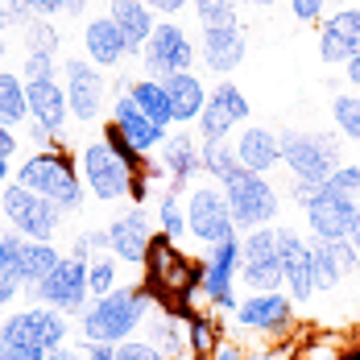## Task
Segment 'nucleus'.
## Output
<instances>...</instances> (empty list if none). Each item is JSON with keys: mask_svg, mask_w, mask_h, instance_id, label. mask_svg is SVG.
<instances>
[{"mask_svg": "<svg viewBox=\"0 0 360 360\" xmlns=\"http://www.w3.org/2000/svg\"><path fill=\"white\" fill-rule=\"evenodd\" d=\"M153 240H158V219L149 216L145 207H137V203L108 224V252L120 265H137L141 269Z\"/></svg>", "mask_w": 360, "mask_h": 360, "instance_id": "a211bd4d", "label": "nucleus"}, {"mask_svg": "<svg viewBox=\"0 0 360 360\" xmlns=\"http://www.w3.org/2000/svg\"><path fill=\"white\" fill-rule=\"evenodd\" d=\"M158 236H166V240H186V195L179 191H170V186H162L158 191Z\"/></svg>", "mask_w": 360, "mask_h": 360, "instance_id": "473e14b6", "label": "nucleus"}, {"mask_svg": "<svg viewBox=\"0 0 360 360\" xmlns=\"http://www.w3.org/2000/svg\"><path fill=\"white\" fill-rule=\"evenodd\" d=\"M352 245L360 249V216H356V228H352Z\"/></svg>", "mask_w": 360, "mask_h": 360, "instance_id": "680f3d73", "label": "nucleus"}, {"mask_svg": "<svg viewBox=\"0 0 360 360\" xmlns=\"http://www.w3.org/2000/svg\"><path fill=\"white\" fill-rule=\"evenodd\" d=\"M83 58L87 63H96L100 71H120L124 67V58H129V41L124 34L112 25V17H91L87 25H83Z\"/></svg>", "mask_w": 360, "mask_h": 360, "instance_id": "a878e982", "label": "nucleus"}, {"mask_svg": "<svg viewBox=\"0 0 360 360\" xmlns=\"http://www.w3.org/2000/svg\"><path fill=\"white\" fill-rule=\"evenodd\" d=\"M232 149H236V162L249 170V174H274L282 166V137L265 124H245L236 137H232Z\"/></svg>", "mask_w": 360, "mask_h": 360, "instance_id": "393cba45", "label": "nucleus"}, {"mask_svg": "<svg viewBox=\"0 0 360 360\" xmlns=\"http://www.w3.org/2000/svg\"><path fill=\"white\" fill-rule=\"evenodd\" d=\"M199 162H203V179L216 182V186H228V182L245 170L236 162L232 141H199Z\"/></svg>", "mask_w": 360, "mask_h": 360, "instance_id": "2f4dec72", "label": "nucleus"}, {"mask_svg": "<svg viewBox=\"0 0 360 360\" xmlns=\"http://www.w3.org/2000/svg\"><path fill=\"white\" fill-rule=\"evenodd\" d=\"M236 327L257 335L261 344L269 340H286L290 323H294V298L286 290H269V294H245L240 307H236Z\"/></svg>", "mask_w": 360, "mask_h": 360, "instance_id": "ddd939ff", "label": "nucleus"}, {"mask_svg": "<svg viewBox=\"0 0 360 360\" xmlns=\"http://www.w3.org/2000/svg\"><path fill=\"white\" fill-rule=\"evenodd\" d=\"M360 54V8L344 4L335 13H327L319 21V58L335 63V67H348Z\"/></svg>", "mask_w": 360, "mask_h": 360, "instance_id": "5701e85b", "label": "nucleus"}, {"mask_svg": "<svg viewBox=\"0 0 360 360\" xmlns=\"http://www.w3.org/2000/svg\"><path fill=\"white\" fill-rule=\"evenodd\" d=\"M0 360H46V352H37V348H0Z\"/></svg>", "mask_w": 360, "mask_h": 360, "instance_id": "864d4df0", "label": "nucleus"}, {"mask_svg": "<svg viewBox=\"0 0 360 360\" xmlns=\"http://www.w3.org/2000/svg\"><path fill=\"white\" fill-rule=\"evenodd\" d=\"M0 236H4V216H0Z\"/></svg>", "mask_w": 360, "mask_h": 360, "instance_id": "e2e57ef3", "label": "nucleus"}, {"mask_svg": "<svg viewBox=\"0 0 360 360\" xmlns=\"http://www.w3.org/2000/svg\"><path fill=\"white\" fill-rule=\"evenodd\" d=\"M207 360H249V352L240 348V340H224V335H219V344L212 348Z\"/></svg>", "mask_w": 360, "mask_h": 360, "instance_id": "09e8293b", "label": "nucleus"}, {"mask_svg": "<svg viewBox=\"0 0 360 360\" xmlns=\"http://www.w3.org/2000/svg\"><path fill=\"white\" fill-rule=\"evenodd\" d=\"M30 120V108H25V79L17 71H0V124L17 129Z\"/></svg>", "mask_w": 360, "mask_h": 360, "instance_id": "72a5a7b5", "label": "nucleus"}, {"mask_svg": "<svg viewBox=\"0 0 360 360\" xmlns=\"http://www.w3.org/2000/svg\"><path fill=\"white\" fill-rule=\"evenodd\" d=\"M100 252H108V228H83L71 240V252H67V257L91 261V257H100Z\"/></svg>", "mask_w": 360, "mask_h": 360, "instance_id": "a19ab883", "label": "nucleus"}, {"mask_svg": "<svg viewBox=\"0 0 360 360\" xmlns=\"http://www.w3.org/2000/svg\"><path fill=\"white\" fill-rule=\"evenodd\" d=\"M236 278H240V236L219 240L203 257V282H199V302L216 315H236Z\"/></svg>", "mask_w": 360, "mask_h": 360, "instance_id": "9b49d317", "label": "nucleus"}, {"mask_svg": "<svg viewBox=\"0 0 360 360\" xmlns=\"http://www.w3.org/2000/svg\"><path fill=\"white\" fill-rule=\"evenodd\" d=\"M158 166L166 174V186L186 195L195 182L203 179V162H199V133H186V129H174L166 141H162V153H158Z\"/></svg>", "mask_w": 360, "mask_h": 360, "instance_id": "412c9836", "label": "nucleus"}, {"mask_svg": "<svg viewBox=\"0 0 360 360\" xmlns=\"http://www.w3.org/2000/svg\"><path fill=\"white\" fill-rule=\"evenodd\" d=\"M311 257H315V294H335V290L348 282L323 240H311Z\"/></svg>", "mask_w": 360, "mask_h": 360, "instance_id": "c9c22d12", "label": "nucleus"}, {"mask_svg": "<svg viewBox=\"0 0 360 360\" xmlns=\"http://www.w3.org/2000/svg\"><path fill=\"white\" fill-rule=\"evenodd\" d=\"M108 17H112V25L124 34V41H129V58L141 54L149 34L158 30V17H153V8L145 0H108Z\"/></svg>", "mask_w": 360, "mask_h": 360, "instance_id": "bb28decb", "label": "nucleus"}, {"mask_svg": "<svg viewBox=\"0 0 360 360\" xmlns=\"http://www.w3.org/2000/svg\"><path fill=\"white\" fill-rule=\"evenodd\" d=\"M30 298L41 307H54L63 311L67 319H79L87 307H91V290H87V261L79 257H63V265L41 282L37 290H30Z\"/></svg>", "mask_w": 360, "mask_h": 360, "instance_id": "dca6fc26", "label": "nucleus"}, {"mask_svg": "<svg viewBox=\"0 0 360 360\" xmlns=\"http://www.w3.org/2000/svg\"><path fill=\"white\" fill-rule=\"evenodd\" d=\"M87 13V0H63V17H83Z\"/></svg>", "mask_w": 360, "mask_h": 360, "instance_id": "4d7b16f0", "label": "nucleus"}, {"mask_svg": "<svg viewBox=\"0 0 360 360\" xmlns=\"http://www.w3.org/2000/svg\"><path fill=\"white\" fill-rule=\"evenodd\" d=\"M186 236H195V245H203V249H216L219 240L240 236L232 224V212H228L224 186L199 179L186 191Z\"/></svg>", "mask_w": 360, "mask_h": 360, "instance_id": "1a4fd4ad", "label": "nucleus"}, {"mask_svg": "<svg viewBox=\"0 0 360 360\" xmlns=\"http://www.w3.org/2000/svg\"><path fill=\"white\" fill-rule=\"evenodd\" d=\"M294 344H290V335L286 340H269V344H261L257 352H249V360H294Z\"/></svg>", "mask_w": 360, "mask_h": 360, "instance_id": "49530a36", "label": "nucleus"}, {"mask_svg": "<svg viewBox=\"0 0 360 360\" xmlns=\"http://www.w3.org/2000/svg\"><path fill=\"white\" fill-rule=\"evenodd\" d=\"M25 108H30V124H37L58 149H67V124H71V108H67V91L63 79H46V83H25Z\"/></svg>", "mask_w": 360, "mask_h": 360, "instance_id": "aec40b11", "label": "nucleus"}, {"mask_svg": "<svg viewBox=\"0 0 360 360\" xmlns=\"http://www.w3.org/2000/svg\"><path fill=\"white\" fill-rule=\"evenodd\" d=\"M302 216H307L311 240H352V228H356V216H360V199L340 195L335 186L323 182L311 195V203L302 207Z\"/></svg>", "mask_w": 360, "mask_h": 360, "instance_id": "4468645a", "label": "nucleus"}, {"mask_svg": "<svg viewBox=\"0 0 360 360\" xmlns=\"http://www.w3.org/2000/svg\"><path fill=\"white\" fill-rule=\"evenodd\" d=\"M129 96L137 100V108H141L145 116L158 124V129L174 133V116H170V96H166V83L137 75V79H133V87H129Z\"/></svg>", "mask_w": 360, "mask_h": 360, "instance_id": "c756f323", "label": "nucleus"}, {"mask_svg": "<svg viewBox=\"0 0 360 360\" xmlns=\"http://www.w3.org/2000/svg\"><path fill=\"white\" fill-rule=\"evenodd\" d=\"M344 79H348V87H352V91H360V54L344 67Z\"/></svg>", "mask_w": 360, "mask_h": 360, "instance_id": "6e6d98bb", "label": "nucleus"}, {"mask_svg": "<svg viewBox=\"0 0 360 360\" xmlns=\"http://www.w3.org/2000/svg\"><path fill=\"white\" fill-rule=\"evenodd\" d=\"M13 153H17V133L8 124H0V162H8Z\"/></svg>", "mask_w": 360, "mask_h": 360, "instance_id": "603ef678", "label": "nucleus"}, {"mask_svg": "<svg viewBox=\"0 0 360 360\" xmlns=\"http://www.w3.org/2000/svg\"><path fill=\"white\" fill-rule=\"evenodd\" d=\"M278 252H282V290L294 302H311L315 294V257H311V236L278 228Z\"/></svg>", "mask_w": 360, "mask_h": 360, "instance_id": "6ab92c4d", "label": "nucleus"}, {"mask_svg": "<svg viewBox=\"0 0 360 360\" xmlns=\"http://www.w3.org/2000/svg\"><path fill=\"white\" fill-rule=\"evenodd\" d=\"M58 67H63V54H41V50H25L21 58V79L25 83H46V79H58Z\"/></svg>", "mask_w": 360, "mask_h": 360, "instance_id": "58836bf2", "label": "nucleus"}, {"mask_svg": "<svg viewBox=\"0 0 360 360\" xmlns=\"http://www.w3.org/2000/svg\"><path fill=\"white\" fill-rule=\"evenodd\" d=\"M71 319L54 307H41L30 302L13 315L0 319V348H37V352H50L58 344H71Z\"/></svg>", "mask_w": 360, "mask_h": 360, "instance_id": "39448f33", "label": "nucleus"}, {"mask_svg": "<svg viewBox=\"0 0 360 360\" xmlns=\"http://www.w3.org/2000/svg\"><path fill=\"white\" fill-rule=\"evenodd\" d=\"M0 216H4V224H8L13 232H21L25 240H46V245H54V240L63 236V212H58L50 199L25 191L21 182H4V191H0Z\"/></svg>", "mask_w": 360, "mask_h": 360, "instance_id": "423d86ee", "label": "nucleus"}, {"mask_svg": "<svg viewBox=\"0 0 360 360\" xmlns=\"http://www.w3.org/2000/svg\"><path fill=\"white\" fill-rule=\"evenodd\" d=\"M137 58H141L137 67H141L145 79L166 83L174 75L195 71V41H191V34L182 30L179 21H158V30L149 34V41L141 46Z\"/></svg>", "mask_w": 360, "mask_h": 360, "instance_id": "9d476101", "label": "nucleus"}, {"mask_svg": "<svg viewBox=\"0 0 360 360\" xmlns=\"http://www.w3.org/2000/svg\"><path fill=\"white\" fill-rule=\"evenodd\" d=\"M4 179H8V162H0V191H4Z\"/></svg>", "mask_w": 360, "mask_h": 360, "instance_id": "052dcab7", "label": "nucleus"}, {"mask_svg": "<svg viewBox=\"0 0 360 360\" xmlns=\"http://www.w3.org/2000/svg\"><path fill=\"white\" fill-rule=\"evenodd\" d=\"M245 4H257V8H274L278 0H245Z\"/></svg>", "mask_w": 360, "mask_h": 360, "instance_id": "bf43d9fd", "label": "nucleus"}, {"mask_svg": "<svg viewBox=\"0 0 360 360\" xmlns=\"http://www.w3.org/2000/svg\"><path fill=\"white\" fill-rule=\"evenodd\" d=\"M13 182H21L25 191L50 199L63 216L83 212V203H87V186H83L79 170H75V158L67 149H34L25 162H17Z\"/></svg>", "mask_w": 360, "mask_h": 360, "instance_id": "f03ea898", "label": "nucleus"}, {"mask_svg": "<svg viewBox=\"0 0 360 360\" xmlns=\"http://www.w3.org/2000/svg\"><path fill=\"white\" fill-rule=\"evenodd\" d=\"M158 298L145 286H116L104 298H91V307L79 315V344H124L133 335H141L145 319L153 315Z\"/></svg>", "mask_w": 360, "mask_h": 360, "instance_id": "f257e3e1", "label": "nucleus"}, {"mask_svg": "<svg viewBox=\"0 0 360 360\" xmlns=\"http://www.w3.org/2000/svg\"><path fill=\"white\" fill-rule=\"evenodd\" d=\"M21 37H25V50H41V54H63V34L54 30L50 17H30L21 25Z\"/></svg>", "mask_w": 360, "mask_h": 360, "instance_id": "4c0bfd02", "label": "nucleus"}, {"mask_svg": "<svg viewBox=\"0 0 360 360\" xmlns=\"http://www.w3.org/2000/svg\"><path fill=\"white\" fill-rule=\"evenodd\" d=\"M112 360H166L145 335H133V340H124V344H116L112 348Z\"/></svg>", "mask_w": 360, "mask_h": 360, "instance_id": "79ce46f5", "label": "nucleus"}, {"mask_svg": "<svg viewBox=\"0 0 360 360\" xmlns=\"http://www.w3.org/2000/svg\"><path fill=\"white\" fill-rule=\"evenodd\" d=\"M116 282H120V261H116L112 252H100V257L87 261V290H91V298L112 294Z\"/></svg>", "mask_w": 360, "mask_h": 360, "instance_id": "e433bc0d", "label": "nucleus"}, {"mask_svg": "<svg viewBox=\"0 0 360 360\" xmlns=\"http://www.w3.org/2000/svg\"><path fill=\"white\" fill-rule=\"evenodd\" d=\"M245 54H249V25L240 17L212 21V25L199 30V63L212 75H219V79H228L236 71L245 63Z\"/></svg>", "mask_w": 360, "mask_h": 360, "instance_id": "f3484780", "label": "nucleus"}, {"mask_svg": "<svg viewBox=\"0 0 360 360\" xmlns=\"http://www.w3.org/2000/svg\"><path fill=\"white\" fill-rule=\"evenodd\" d=\"M166 96H170V116L174 124H199V116L207 108V83L195 71L166 79Z\"/></svg>", "mask_w": 360, "mask_h": 360, "instance_id": "cd10ccee", "label": "nucleus"}, {"mask_svg": "<svg viewBox=\"0 0 360 360\" xmlns=\"http://www.w3.org/2000/svg\"><path fill=\"white\" fill-rule=\"evenodd\" d=\"M224 195H228V212H232L236 232L274 228V219H278V212H282V191L274 186V179H265V174L240 170L236 179L224 186Z\"/></svg>", "mask_w": 360, "mask_h": 360, "instance_id": "6e6552de", "label": "nucleus"}, {"mask_svg": "<svg viewBox=\"0 0 360 360\" xmlns=\"http://www.w3.org/2000/svg\"><path fill=\"white\" fill-rule=\"evenodd\" d=\"M63 91H67L71 120H79V124H100L112 104L108 75L96 63H87L83 54H67L63 58Z\"/></svg>", "mask_w": 360, "mask_h": 360, "instance_id": "0eeeda50", "label": "nucleus"}, {"mask_svg": "<svg viewBox=\"0 0 360 360\" xmlns=\"http://www.w3.org/2000/svg\"><path fill=\"white\" fill-rule=\"evenodd\" d=\"M240 4H245V0H191V8H195L199 25H212V21H232V17H240Z\"/></svg>", "mask_w": 360, "mask_h": 360, "instance_id": "ea45409f", "label": "nucleus"}, {"mask_svg": "<svg viewBox=\"0 0 360 360\" xmlns=\"http://www.w3.org/2000/svg\"><path fill=\"white\" fill-rule=\"evenodd\" d=\"M4 58H8V41H4V34H0V71H4Z\"/></svg>", "mask_w": 360, "mask_h": 360, "instance_id": "13d9d810", "label": "nucleus"}, {"mask_svg": "<svg viewBox=\"0 0 360 360\" xmlns=\"http://www.w3.org/2000/svg\"><path fill=\"white\" fill-rule=\"evenodd\" d=\"M25 4H30L34 17H50V21L63 17V0H25Z\"/></svg>", "mask_w": 360, "mask_h": 360, "instance_id": "8fccbe9b", "label": "nucleus"}, {"mask_svg": "<svg viewBox=\"0 0 360 360\" xmlns=\"http://www.w3.org/2000/svg\"><path fill=\"white\" fill-rule=\"evenodd\" d=\"M83 360H112V344H83Z\"/></svg>", "mask_w": 360, "mask_h": 360, "instance_id": "5fc2aeb1", "label": "nucleus"}, {"mask_svg": "<svg viewBox=\"0 0 360 360\" xmlns=\"http://www.w3.org/2000/svg\"><path fill=\"white\" fill-rule=\"evenodd\" d=\"M236 286L245 290V294L282 290L278 228H252V232H240V278H236Z\"/></svg>", "mask_w": 360, "mask_h": 360, "instance_id": "f8f14e48", "label": "nucleus"}, {"mask_svg": "<svg viewBox=\"0 0 360 360\" xmlns=\"http://www.w3.org/2000/svg\"><path fill=\"white\" fill-rule=\"evenodd\" d=\"M21 249H25V236L4 228L0 236V307L17 302L25 294V282H21Z\"/></svg>", "mask_w": 360, "mask_h": 360, "instance_id": "c85d7f7f", "label": "nucleus"}, {"mask_svg": "<svg viewBox=\"0 0 360 360\" xmlns=\"http://www.w3.org/2000/svg\"><path fill=\"white\" fill-rule=\"evenodd\" d=\"M141 331L166 360H195V352H191V315L186 311H174V307L158 302Z\"/></svg>", "mask_w": 360, "mask_h": 360, "instance_id": "b1692460", "label": "nucleus"}, {"mask_svg": "<svg viewBox=\"0 0 360 360\" xmlns=\"http://www.w3.org/2000/svg\"><path fill=\"white\" fill-rule=\"evenodd\" d=\"M282 137V166L294 182L323 186L344 166V137L331 129H286Z\"/></svg>", "mask_w": 360, "mask_h": 360, "instance_id": "7ed1b4c3", "label": "nucleus"}, {"mask_svg": "<svg viewBox=\"0 0 360 360\" xmlns=\"http://www.w3.org/2000/svg\"><path fill=\"white\" fill-rule=\"evenodd\" d=\"M145 4L153 8V17H158V21H174L179 13L191 8V0H145Z\"/></svg>", "mask_w": 360, "mask_h": 360, "instance_id": "de8ad7c7", "label": "nucleus"}, {"mask_svg": "<svg viewBox=\"0 0 360 360\" xmlns=\"http://www.w3.org/2000/svg\"><path fill=\"white\" fill-rule=\"evenodd\" d=\"M108 124L124 137V141L133 145L141 158H149L153 149H162V141L170 137L166 129H158L149 116H145L141 108H137V100L129 96V91H120V96H112V104H108Z\"/></svg>", "mask_w": 360, "mask_h": 360, "instance_id": "4be33fe9", "label": "nucleus"}, {"mask_svg": "<svg viewBox=\"0 0 360 360\" xmlns=\"http://www.w3.org/2000/svg\"><path fill=\"white\" fill-rule=\"evenodd\" d=\"M30 17H34V13H30L25 0H0V25H4V30H21Z\"/></svg>", "mask_w": 360, "mask_h": 360, "instance_id": "a18cd8bd", "label": "nucleus"}, {"mask_svg": "<svg viewBox=\"0 0 360 360\" xmlns=\"http://www.w3.org/2000/svg\"><path fill=\"white\" fill-rule=\"evenodd\" d=\"M331 120H335V129H340L344 141L360 145V91H340L331 100Z\"/></svg>", "mask_w": 360, "mask_h": 360, "instance_id": "f704fd0d", "label": "nucleus"}, {"mask_svg": "<svg viewBox=\"0 0 360 360\" xmlns=\"http://www.w3.org/2000/svg\"><path fill=\"white\" fill-rule=\"evenodd\" d=\"M0 34H4V25H0Z\"/></svg>", "mask_w": 360, "mask_h": 360, "instance_id": "0e129e2a", "label": "nucleus"}, {"mask_svg": "<svg viewBox=\"0 0 360 360\" xmlns=\"http://www.w3.org/2000/svg\"><path fill=\"white\" fill-rule=\"evenodd\" d=\"M46 360H83V344H58L46 352Z\"/></svg>", "mask_w": 360, "mask_h": 360, "instance_id": "3c124183", "label": "nucleus"}, {"mask_svg": "<svg viewBox=\"0 0 360 360\" xmlns=\"http://www.w3.org/2000/svg\"><path fill=\"white\" fill-rule=\"evenodd\" d=\"M327 186H335L340 195H352V199H360V162H344V166L327 179Z\"/></svg>", "mask_w": 360, "mask_h": 360, "instance_id": "37998d69", "label": "nucleus"}, {"mask_svg": "<svg viewBox=\"0 0 360 360\" xmlns=\"http://www.w3.org/2000/svg\"><path fill=\"white\" fill-rule=\"evenodd\" d=\"M327 4L331 0H290V13H294V21H302V25H319L327 13Z\"/></svg>", "mask_w": 360, "mask_h": 360, "instance_id": "c03bdc74", "label": "nucleus"}, {"mask_svg": "<svg viewBox=\"0 0 360 360\" xmlns=\"http://www.w3.org/2000/svg\"><path fill=\"white\" fill-rule=\"evenodd\" d=\"M63 265V252L58 245H46V240H25V249H21V282L25 290H37L54 269Z\"/></svg>", "mask_w": 360, "mask_h": 360, "instance_id": "7c9ffc66", "label": "nucleus"}, {"mask_svg": "<svg viewBox=\"0 0 360 360\" xmlns=\"http://www.w3.org/2000/svg\"><path fill=\"white\" fill-rule=\"evenodd\" d=\"M149 166V162H145ZM75 170H79V179L87 186V195H96L100 203H120V199H129L133 195V182H137V166H129L112 141L100 133V137H87V141L75 149Z\"/></svg>", "mask_w": 360, "mask_h": 360, "instance_id": "20e7f679", "label": "nucleus"}, {"mask_svg": "<svg viewBox=\"0 0 360 360\" xmlns=\"http://www.w3.org/2000/svg\"><path fill=\"white\" fill-rule=\"evenodd\" d=\"M249 96L232 79H219L216 87H207V108L199 116L195 133H199V141H232V129L249 124Z\"/></svg>", "mask_w": 360, "mask_h": 360, "instance_id": "2eb2a0df", "label": "nucleus"}]
</instances>
